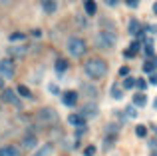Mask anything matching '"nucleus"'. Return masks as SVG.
Returning <instances> with one entry per match:
<instances>
[{"label": "nucleus", "mask_w": 157, "mask_h": 156, "mask_svg": "<svg viewBox=\"0 0 157 156\" xmlns=\"http://www.w3.org/2000/svg\"><path fill=\"white\" fill-rule=\"evenodd\" d=\"M117 74H119V76H121V78H125V76H129V66H121V68H119V70H117Z\"/></svg>", "instance_id": "nucleus-28"}, {"label": "nucleus", "mask_w": 157, "mask_h": 156, "mask_svg": "<svg viewBox=\"0 0 157 156\" xmlns=\"http://www.w3.org/2000/svg\"><path fill=\"white\" fill-rule=\"evenodd\" d=\"M151 156H157V154H151Z\"/></svg>", "instance_id": "nucleus-37"}, {"label": "nucleus", "mask_w": 157, "mask_h": 156, "mask_svg": "<svg viewBox=\"0 0 157 156\" xmlns=\"http://www.w3.org/2000/svg\"><path fill=\"white\" fill-rule=\"evenodd\" d=\"M117 2H119V0H105V4H107V6H115Z\"/></svg>", "instance_id": "nucleus-33"}, {"label": "nucleus", "mask_w": 157, "mask_h": 156, "mask_svg": "<svg viewBox=\"0 0 157 156\" xmlns=\"http://www.w3.org/2000/svg\"><path fill=\"white\" fill-rule=\"evenodd\" d=\"M38 120L42 122L44 126L56 124V122H58V112H56L54 108H50V106H44V108L38 110Z\"/></svg>", "instance_id": "nucleus-4"}, {"label": "nucleus", "mask_w": 157, "mask_h": 156, "mask_svg": "<svg viewBox=\"0 0 157 156\" xmlns=\"http://www.w3.org/2000/svg\"><path fill=\"white\" fill-rule=\"evenodd\" d=\"M143 70L149 72V74H151V72H155V62H153V60H147V62L143 64Z\"/></svg>", "instance_id": "nucleus-26"}, {"label": "nucleus", "mask_w": 157, "mask_h": 156, "mask_svg": "<svg viewBox=\"0 0 157 156\" xmlns=\"http://www.w3.org/2000/svg\"><path fill=\"white\" fill-rule=\"evenodd\" d=\"M84 72H86V76L92 78V80H100V78H104L107 74V62L104 58H98V56L88 58L84 62Z\"/></svg>", "instance_id": "nucleus-1"}, {"label": "nucleus", "mask_w": 157, "mask_h": 156, "mask_svg": "<svg viewBox=\"0 0 157 156\" xmlns=\"http://www.w3.org/2000/svg\"><path fill=\"white\" fill-rule=\"evenodd\" d=\"M24 38H26V34H22V32H12V34L8 36V40H10V42H22Z\"/></svg>", "instance_id": "nucleus-22"}, {"label": "nucleus", "mask_w": 157, "mask_h": 156, "mask_svg": "<svg viewBox=\"0 0 157 156\" xmlns=\"http://www.w3.org/2000/svg\"><path fill=\"white\" fill-rule=\"evenodd\" d=\"M54 68H56V74H64V72L68 70V60L66 58H58L56 64H54Z\"/></svg>", "instance_id": "nucleus-13"}, {"label": "nucleus", "mask_w": 157, "mask_h": 156, "mask_svg": "<svg viewBox=\"0 0 157 156\" xmlns=\"http://www.w3.org/2000/svg\"><path fill=\"white\" fill-rule=\"evenodd\" d=\"M16 92H18L22 98H32V92H30V88H28V86H24V84H18Z\"/></svg>", "instance_id": "nucleus-19"}, {"label": "nucleus", "mask_w": 157, "mask_h": 156, "mask_svg": "<svg viewBox=\"0 0 157 156\" xmlns=\"http://www.w3.org/2000/svg\"><path fill=\"white\" fill-rule=\"evenodd\" d=\"M123 114H125L127 118H137V110H135V106H125V108H123Z\"/></svg>", "instance_id": "nucleus-24"}, {"label": "nucleus", "mask_w": 157, "mask_h": 156, "mask_svg": "<svg viewBox=\"0 0 157 156\" xmlns=\"http://www.w3.org/2000/svg\"><path fill=\"white\" fill-rule=\"evenodd\" d=\"M62 102H64L66 106H70V108H74V106L78 104V92L76 90H66V92L62 94Z\"/></svg>", "instance_id": "nucleus-7"}, {"label": "nucleus", "mask_w": 157, "mask_h": 156, "mask_svg": "<svg viewBox=\"0 0 157 156\" xmlns=\"http://www.w3.org/2000/svg\"><path fill=\"white\" fill-rule=\"evenodd\" d=\"M135 86L139 88V92H143V90L147 88V82L143 80V78H137V80H135Z\"/></svg>", "instance_id": "nucleus-27"}, {"label": "nucleus", "mask_w": 157, "mask_h": 156, "mask_svg": "<svg viewBox=\"0 0 157 156\" xmlns=\"http://www.w3.org/2000/svg\"><path fill=\"white\" fill-rule=\"evenodd\" d=\"M153 106H155V108H157V100H155V102H153Z\"/></svg>", "instance_id": "nucleus-36"}, {"label": "nucleus", "mask_w": 157, "mask_h": 156, "mask_svg": "<svg viewBox=\"0 0 157 156\" xmlns=\"http://www.w3.org/2000/svg\"><path fill=\"white\" fill-rule=\"evenodd\" d=\"M84 6H86V12H88L90 16H94L98 12V6H96V2H94V0H86Z\"/></svg>", "instance_id": "nucleus-17"}, {"label": "nucleus", "mask_w": 157, "mask_h": 156, "mask_svg": "<svg viewBox=\"0 0 157 156\" xmlns=\"http://www.w3.org/2000/svg\"><path fill=\"white\" fill-rule=\"evenodd\" d=\"M36 144H38V138H36V134H26V136L22 138V146H24L26 150L36 148Z\"/></svg>", "instance_id": "nucleus-9"}, {"label": "nucleus", "mask_w": 157, "mask_h": 156, "mask_svg": "<svg viewBox=\"0 0 157 156\" xmlns=\"http://www.w3.org/2000/svg\"><path fill=\"white\" fill-rule=\"evenodd\" d=\"M0 88H4V78H0Z\"/></svg>", "instance_id": "nucleus-34"}, {"label": "nucleus", "mask_w": 157, "mask_h": 156, "mask_svg": "<svg viewBox=\"0 0 157 156\" xmlns=\"http://www.w3.org/2000/svg\"><path fill=\"white\" fill-rule=\"evenodd\" d=\"M149 82H151V84H157V72H151V76H149Z\"/></svg>", "instance_id": "nucleus-31"}, {"label": "nucleus", "mask_w": 157, "mask_h": 156, "mask_svg": "<svg viewBox=\"0 0 157 156\" xmlns=\"http://www.w3.org/2000/svg\"><path fill=\"white\" fill-rule=\"evenodd\" d=\"M139 48H141V44H139L137 40H135V42L131 44V46L127 48L125 52H123V56H125V58H133V56H135V54H137V52H139Z\"/></svg>", "instance_id": "nucleus-12"}, {"label": "nucleus", "mask_w": 157, "mask_h": 156, "mask_svg": "<svg viewBox=\"0 0 157 156\" xmlns=\"http://www.w3.org/2000/svg\"><path fill=\"white\" fill-rule=\"evenodd\" d=\"M0 156H20V150L16 146H2L0 148Z\"/></svg>", "instance_id": "nucleus-14"}, {"label": "nucleus", "mask_w": 157, "mask_h": 156, "mask_svg": "<svg viewBox=\"0 0 157 156\" xmlns=\"http://www.w3.org/2000/svg\"><path fill=\"white\" fill-rule=\"evenodd\" d=\"M2 100L6 102V104L20 106V98H18V94H16L14 90H10V88H4V90H2Z\"/></svg>", "instance_id": "nucleus-6"}, {"label": "nucleus", "mask_w": 157, "mask_h": 156, "mask_svg": "<svg viewBox=\"0 0 157 156\" xmlns=\"http://www.w3.org/2000/svg\"><path fill=\"white\" fill-rule=\"evenodd\" d=\"M145 54H147V56H153V50H151V46H149V44L145 46Z\"/></svg>", "instance_id": "nucleus-32"}, {"label": "nucleus", "mask_w": 157, "mask_h": 156, "mask_svg": "<svg viewBox=\"0 0 157 156\" xmlns=\"http://www.w3.org/2000/svg\"><path fill=\"white\" fill-rule=\"evenodd\" d=\"M111 96H113L115 100H121V98H123V88H119L117 84H113V86H111Z\"/></svg>", "instance_id": "nucleus-20"}, {"label": "nucleus", "mask_w": 157, "mask_h": 156, "mask_svg": "<svg viewBox=\"0 0 157 156\" xmlns=\"http://www.w3.org/2000/svg\"><path fill=\"white\" fill-rule=\"evenodd\" d=\"M86 52H88V44L84 42V38H80V36L68 38V54L72 58H84Z\"/></svg>", "instance_id": "nucleus-2"}, {"label": "nucleus", "mask_w": 157, "mask_h": 156, "mask_svg": "<svg viewBox=\"0 0 157 156\" xmlns=\"http://www.w3.org/2000/svg\"><path fill=\"white\" fill-rule=\"evenodd\" d=\"M94 154H96V146H88L84 150V156H94Z\"/></svg>", "instance_id": "nucleus-29"}, {"label": "nucleus", "mask_w": 157, "mask_h": 156, "mask_svg": "<svg viewBox=\"0 0 157 156\" xmlns=\"http://www.w3.org/2000/svg\"><path fill=\"white\" fill-rule=\"evenodd\" d=\"M135 136H137V138H145V136H147V126H145V124L135 126Z\"/></svg>", "instance_id": "nucleus-21"}, {"label": "nucleus", "mask_w": 157, "mask_h": 156, "mask_svg": "<svg viewBox=\"0 0 157 156\" xmlns=\"http://www.w3.org/2000/svg\"><path fill=\"white\" fill-rule=\"evenodd\" d=\"M115 42H117V34H115L111 28H109V30L104 28V30L98 32V36H96V44L101 48V50H109V48H113Z\"/></svg>", "instance_id": "nucleus-3"}, {"label": "nucleus", "mask_w": 157, "mask_h": 156, "mask_svg": "<svg viewBox=\"0 0 157 156\" xmlns=\"http://www.w3.org/2000/svg\"><path fill=\"white\" fill-rule=\"evenodd\" d=\"M125 2H127V6H129V8H137L139 6V0H125Z\"/></svg>", "instance_id": "nucleus-30"}, {"label": "nucleus", "mask_w": 157, "mask_h": 156, "mask_svg": "<svg viewBox=\"0 0 157 156\" xmlns=\"http://www.w3.org/2000/svg\"><path fill=\"white\" fill-rule=\"evenodd\" d=\"M82 90H84V94L88 98H98V90L92 84H82Z\"/></svg>", "instance_id": "nucleus-16"}, {"label": "nucleus", "mask_w": 157, "mask_h": 156, "mask_svg": "<svg viewBox=\"0 0 157 156\" xmlns=\"http://www.w3.org/2000/svg\"><path fill=\"white\" fill-rule=\"evenodd\" d=\"M68 122H70L72 126H76V128L86 126V118L82 116V114H70V116H68Z\"/></svg>", "instance_id": "nucleus-11"}, {"label": "nucleus", "mask_w": 157, "mask_h": 156, "mask_svg": "<svg viewBox=\"0 0 157 156\" xmlns=\"http://www.w3.org/2000/svg\"><path fill=\"white\" fill-rule=\"evenodd\" d=\"M133 86H135V80L129 78V76H125V80H123V90H131Z\"/></svg>", "instance_id": "nucleus-25"}, {"label": "nucleus", "mask_w": 157, "mask_h": 156, "mask_svg": "<svg viewBox=\"0 0 157 156\" xmlns=\"http://www.w3.org/2000/svg\"><path fill=\"white\" fill-rule=\"evenodd\" d=\"M52 154V144H44L42 148H38L34 152V156H50Z\"/></svg>", "instance_id": "nucleus-18"}, {"label": "nucleus", "mask_w": 157, "mask_h": 156, "mask_svg": "<svg viewBox=\"0 0 157 156\" xmlns=\"http://www.w3.org/2000/svg\"><path fill=\"white\" fill-rule=\"evenodd\" d=\"M98 112H100V110H98V104L90 100L88 104L82 108V112H80V114H82L84 118H96V116H98Z\"/></svg>", "instance_id": "nucleus-8"}, {"label": "nucleus", "mask_w": 157, "mask_h": 156, "mask_svg": "<svg viewBox=\"0 0 157 156\" xmlns=\"http://www.w3.org/2000/svg\"><path fill=\"white\" fill-rule=\"evenodd\" d=\"M153 12H155V14H157V2L153 4Z\"/></svg>", "instance_id": "nucleus-35"}, {"label": "nucleus", "mask_w": 157, "mask_h": 156, "mask_svg": "<svg viewBox=\"0 0 157 156\" xmlns=\"http://www.w3.org/2000/svg\"><path fill=\"white\" fill-rule=\"evenodd\" d=\"M139 30H141L139 20H131V22H129V32H131V34H139Z\"/></svg>", "instance_id": "nucleus-23"}, {"label": "nucleus", "mask_w": 157, "mask_h": 156, "mask_svg": "<svg viewBox=\"0 0 157 156\" xmlns=\"http://www.w3.org/2000/svg\"><path fill=\"white\" fill-rule=\"evenodd\" d=\"M147 104V96L143 92H137L133 96V106H139V108H143V106Z\"/></svg>", "instance_id": "nucleus-15"}, {"label": "nucleus", "mask_w": 157, "mask_h": 156, "mask_svg": "<svg viewBox=\"0 0 157 156\" xmlns=\"http://www.w3.org/2000/svg\"><path fill=\"white\" fill-rule=\"evenodd\" d=\"M16 74V66L12 58H2L0 60V78H12Z\"/></svg>", "instance_id": "nucleus-5"}, {"label": "nucleus", "mask_w": 157, "mask_h": 156, "mask_svg": "<svg viewBox=\"0 0 157 156\" xmlns=\"http://www.w3.org/2000/svg\"><path fill=\"white\" fill-rule=\"evenodd\" d=\"M40 4H42V10L46 12V14H54V12L58 10L56 0H40Z\"/></svg>", "instance_id": "nucleus-10"}]
</instances>
